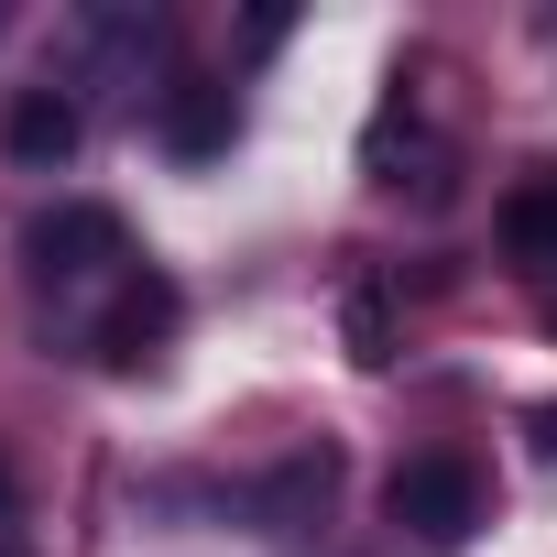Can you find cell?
<instances>
[{
  "instance_id": "obj_1",
  "label": "cell",
  "mask_w": 557,
  "mask_h": 557,
  "mask_svg": "<svg viewBox=\"0 0 557 557\" xmlns=\"http://www.w3.org/2000/svg\"><path fill=\"white\" fill-rule=\"evenodd\" d=\"M383 513H394V535H416V546H470L481 535V470L459 459V448H416L394 481H383Z\"/></svg>"
},
{
  "instance_id": "obj_2",
  "label": "cell",
  "mask_w": 557,
  "mask_h": 557,
  "mask_svg": "<svg viewBox=\"0 0 557 557\" xmlns=\"http://www.w3.org/2000/svg\"><path fill=\"white\" fill-rule=\"evenodd\" d=\"M23 262H34V285H88V273L132 262V251H121V208H99V197H66V208L23 219Z\"/></svg>"
},
{
  "instance_id": "obj_3",
  "label": "cell",
  "mask_w": 557,
  "mask_h": 557,
  "mask_svg": "<svg viewBox=\"0 0 557 557\" xmlns=\"http://www.w3.org/2000/svg\"><path fill=\"white\" fill-rule=\"evenodd\" d=\"M175 318H186V296L164 285L153 262H132V273H121V296H110V307H99V329H88V350H99L110 372H132V361H153V350L175 339Z\"/></svg>"
},
{
  "instance_id": "obj_4",
  "label": "cell",
  "mask_w": 557,
  "mask_h": 557,
  "mask_svg": "<svg viewBox=\"0 0 557 557\" xmlns=\"http://www.w3.org/2000/svg\"><path fill=\"white\" fill-rule=\"evenodd\" d=\"M153 132H164V153H175V164H219V153L240 143V99H230L219 77H175V88H164V110H153Z\"/></svg>"
},
{
  "instance_id": "obj_5",
  "label": "cell",
  "mask_w": 557,
  "mask_h": 557,
  "mask_svg": "<svg viewBox=\"0 0 557 557\" xmlns=\"http://www.w3.org/2000/svg\"><path fill=\"white\" fill-rule=\"evenodd\" d=\"M77 132H88V121H77V99H66V88H12V110H0V153L34 164V175H45V164H66V153H77Z\"/></svg>"
},
{
  "instance_id": "obj_6",
  "label": "cell",
  "mask_w": 557,
  "mask_h": 557,
  "mask_svg": "<svg viewBox=\"0 0 557 557\" xmlns=\"http://www.w3.org/2000/svg\"><path fill=\"white\" fill-rule=\"evenodd\" d=\"M503 251L524 273H557V164H535L513 197H503Z\"/></svg>"
},
{
  "instance_id": "obj_7",
  "label": "cell",
  "mask_w": 557,
  "mask_h": 557,
  "mask_svg": "<svg viewBox=\"0 0 557 557\" xmlns=\"http://www.w3.org/2000/svg\"><path fill=\"white\" fill-rule=\"evenodd\" d=\"M350 350H361L372 372L394 361V318H383V296H350Z\"/></svg>"
},
{
  "instance_id": "obj_8",
  "label": "cell",
  "mask_w": 557,
  "mask_h": 557,
  "mask_svg": "<svg viewBox=\"0 0 557 557\" xmlns=\"http://www.w3.org/2000/svg\"><path fill=\"white\" fill-rule=\"evenodd\" d=\"M524 426H535V459H557V405H535Z\"/></svg>"
},
{
  "instance_id": "obj_9",
  "label": "cell",
  "mask_w": 557,
  "mask_h": 557,
  "mask_svg": "<svg viewBox=\"0 0 557 557\" xmlns=\"http://www.w3.org/2000/svg\"><path fill=\"white\" fill-rule=\"evenodd\" d=\"M0 557H23V546H12V535H0Z\"/></svg>"
},
{
  "instance_id": "obj_10",
  "label": "cell",
  "mask_w": 557,
  "mask_h": 557,
  "mask_svg": "<svg viewBox=\"0 0 557 557\" xmlns=\"http://www.w3.org/2000/svg\"><path fill=\"white\" fill-rule=\"evenodd\" d=\"M546 329H557V296H546Z\"/></svg>"
}]
</instances>
